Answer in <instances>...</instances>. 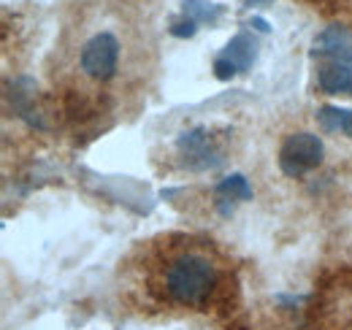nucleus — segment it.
Instances as JSON below:
<instances>
[{
    "instance_id": "obj_8",
    "label": "nucleus",
    "mask_w": 352,
    "mask_h": 330,
    "mask_svg": "<svg viewBox=\"0 0 352 330\" xmlns=\"http://www.w3.org/2000/svg\"><path fill=\"white\" fill-rule=\"evenodd\" d=\"M317 120L322 124V130L328 133H344L352 135V109H339V106H322L317 111Z\"/></svg>"
},
{
    "instance_id": "obj_5",
    "label": "nucleus",
    "mask_w": 352,
    "mask_h": 330,
    "mask_svg": "<svg viewBox=\"0 0 352 330\" xmlns=\"http://www.w3.org/2000/svg\"><path fill=\"white\" fill-rule=\"evenodd\" d=\"M255 41L247 33H239L236 38H230L228 46L220 52V57L214 60V74L217 79H230L236 74L250 71V65L255 63Z\"/></svg>"
},
{
    "instance_id": "obj_11",
    "label": "nucleus",
    "mask_w": 352,
    "mask_h": 330,
    "mask_svg": "<svg viewBox=\"0 0 352 330\" xmlns=\"http://www.w3.org/2000/svg\"><path fill=\"white\" fill-rule=\"evenodd\" d=\"M195 28H198V22L195 19H190V16H184L182 22H174V28H171V33L179 36V38H190V36H195Z\"/></svg>"
},
{
    "instance_id": "obj_4",
    "label": "nucleus",
    "mask_w": 352,
    "mask_h": 330,
    "mask_svg": "<svg viewBox=\"0 0 352 330\" xmlns=\"http://www.w3.org/2000/svg\"><path fill=\"white\" fill-rule=\"evenodd\" d=\"M176 146H179V155L184 157L187 168H192V170L214 168L222 160L220 149L214 146V141H212V135H209L206 127H192V130L182 133V138H179Z\"/></svg>"
},
{
    "instance_id": "obj_12",
    "label": "nucleus",
    "mask_w": 352,
    "mask_h": 330,
    "mask_svg": "<svg viewBox=\"0 0 352 330\" xmlns=\"http://www.w3.org/2000/svg\"><path fill=\"white\" fill-rule=\"evenodd\" d=\"M347 63H350V68H352V54H347Z\"/></svg>"
},
{
    "instance_id": "obj_9",
    "label": "nucleus",
    "mask_w": 352,
    "mask_h": 330,
    "mask_svg": "<svg viewBox=\"0 0 352 330\" xmlns=\"http://www.w3.org/2000/svg\"><path fill=\"white\" fill-rule=\"evenodd\" d=\"M217 195L222 201H250L252 198V187L241 173H233V176L222 179L217 184Z\"/></svg>"
},
{
    "instance_id": "obj_13",
    "label": "nucleus",
    "mask_w": 352,
    "mask_h": 330,
    "mask_svg": "<svg viewBox=\"0 0 352 330\" xmlns=\"http://www.w3.org/2000/svg\"><path fill=\"white\" fill-rule=\"evenodd\" d=\"M350 330H352V320H350Z\"/></svg>"
},
{
    "instance_id": "obj_2",
    "label": "nucleus",
    "mask_w": 352,
    "mask_h": 330,
    "mask_svg": "<svg viewBox=\"0 0 352 330\" xmlns=\"http://www.w3.org/2000/svg\"><path fill=\"white\" fill-rule=\"evenodd\" d=\"M122 60V41L111 28L92 30L79 46V71L82 76L95 84L111 82L120 71Z\"/></svg>"
},
{
    "instance_id": "obj_1",
    "label": "nucleus",
    "mask_w": 352,
    "mask_h": 330,
    "mask_svg": "<svg viewBox=\"0 0 352 330\" xmlns=\"http://www.w3.org/2000/svg\"><path fill=\"white\" fill-rule=\"evenodd\" d=\"M141 271L149 292L166 303L204 309L222 285V265L212 241L192 236H163L141 252Z\"/></svg>"
},
{
    "instance_id": "obj_6",
    "label": "nucleus",
    "mask_w": 352,
    "mask_h": 330,
    "mask_svg": "<svg viewBox=\"0 0 352 330\" xmlns=\"http://www.w3.org/2000/svg\"><path fill=\"white\" fill-rule=\"evenodd\" d=\"M317 84L328 95H352V68L347 63V57L325 63L320 68V74H317Z\"/></svg>"
},
{
    "instance_id": "obj_3",
    "label": "nucleus",
    "mask_w": 352,
    "mask_h": 330,
    "mask_svg": "<svg viewBox=\"0 0 352 330\" xmlns=\"http://www.w3.org/2000/svg\"><path fill=\"white\" fill-rule=\"evenodd\" d=\"M322 163V141L314 133H293L279 149V168L285 176L298 179Z\"/></svg>"
},
{
    "instance_id": "obj_10",
    "label": "nucleus",
    "mask_w": 352,
    "mask_h": 330,
    "mask_svg": "<svg viewBox=\"0 0 352 330\" xmlns=\"http://www.w3.org/2000/svg\"><path fill=\"white\" fill-rule=\"evenodd\" d=\"M184 16L195 19L198 25L201 22L214 25L222 16V6L220 3H209V0H184Z\"/></svg>"
},
{
    "instance_id": "obj_7",
    "label": "nucleus",
    "mask_w": 352,
    "mask_h": 330,
    "mask_svg": "<svg viewBox=\"0 0 352 330\" xmlns=\"http://www.w3.org/2000/svg\"><path fill=\"white\" fill-rule=\"evenodd\" d=\"M352 36L344 28H328L314 38V54H350Z\"/></svg>"
}]
</instances>
